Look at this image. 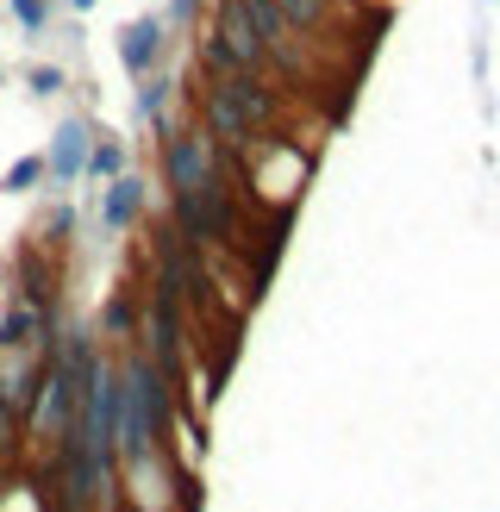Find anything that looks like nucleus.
<instances>
[{
	"mask_svg": "<svg viewBox=\"0 0 500 512\" xmlns=\"http://www.w3.org/2000/svg\"><path fill=\"white\" fill-rule=\"evenodd\" d=\"M282 88L263 82V69H232V75H207L200 88V125L213 132L219 150H244L250 138H263L282 125Z\"/></svg>",
	"mask_w": 500,
	"mask_h": 512,
	"instance_id": "1",
	"label": "nucleus"
},
{
	"mask_svg": "<svg viewBox=\"0 0 500 512\" xmlns=\"http://www.w3.org/2000/svg\"><path fill=\"white\" fill-rule=\"evenodd\" d=\"M169 32L175 25L163 19V13H138V19H125L119 25V38H113V50H119V69L132 75H150V69H163L169 63Z\"/></svg>",
	"mask_w": 500,
	"mask_h": 512,
	"instance_id": "2",
	"label": "nucleus"
},
{
	"mask_svg": "<svg viewBox=\"0 0 500 512\" xmlns=\"http://www.w3.org/2000/svg\"><path fill=\"white\" fill-rule=\"evenodd\" d=\"M88 150H94V125L69 113V119L57 125V138H50V150H44V163H50V188H75V182H88Z\"/></svg>",
	"mask_w": 500,
	"mask_h": 512,
	"instance_id": "3",
	"label": "nucleus"
},
{
	"mask_svg": "<svg viewBox=\"0 0 500 512\" xmlns=\"http://www.w3.org/2000/svg\"><path fill=\"white\" fill-rule=\"evenodd\" d=\"M144 200H150V194H144V175H132V169L113 175V182L100 188V232H107V238H125V232L144 219Z\"/></svg>",
	"mask_w": 500,
	"mask_h": 512,
	"instance_id": "4",
	"label": "nucleus"
},
{
	"mask_svg": "<svg viewBox=\"0 0 500 512\" xmlns=\"http://www.w3.org/2000/svg\"><path fill=\"white\" fill-rule=\"evenodd\" d=\"M175 88L163 69H150V75H138V125H169V107H175Z\"/></svg>",
	"mask_w": 500,
	"mask_h": 512,
	"instance_id": "5",
	"label": "nucleus"
},
{
	"mask_svg": "<svg viewBox=\"0 0 500 512\" xmlns=\"http://www.w3.org/2000/svg\"><path fill=\"white\" fill-rule=\"evenodd\" d=\"M132 169V150H125V138H100L94 132V150H88V182H113V175Z\"/></svg>",
	"mask_w": 500,
	"mask_h": 512,
	"instance_id": "6",
	"label": "nucleus"
},
{
	"mask_svg": "<svg viewBox=\"0 0 500 512\" xmlns=\"http://www.w3.org/2000/svg\"><path fill=\"white\" fill-rule=\"evenodd\" d=\"M0 188H7V194H38V188H50V163H44V150H38V157H19V163H7V175H0Z\"/></svg>",
	"mask_w": 500,
	"mask_h": 512,
	"instance_id": "7",
	"label": "nucleus"
},
{
	"mask_svg": "<svg viewBox=\"0 0 500 512\" xmlns=\"http://www.w3.org/2000/svg\"><path fill=\"white\" fill-rule=\"evenodd\" d=\"M57 7H63V0H7V13L19 19L25 38H44V32H50V13H57Z\"/></svg>",
	"mask_w": 500,
	"mask_h": 512,
	"instance_id": "8",
	"label": "nucleus"
},
{
	"mask_svg": "<svg viewBox=\"0 0 500 512\" xmlns=\"http://www.w3.org/2000/svg\"><path fill=\"white\" fill-rule=\"evenodd\" d=\"M63 88H69L63 63H32V69H25V94H32V100H50V94H63Z\"/></svg>",
	"mask_w": 500,
	"mask_h": 512,
	"instance_id": "9",
	"label": "nucleus"
},
{
	"mask_svg": "<svg viewBox=\"0 0 500 512\" xmlns=\"http://www.w3.org/2000/svg\"><path fill=\"white\" fill-rule=\"evenodd\" d=\"M207 7H213V0H169V25H200V19H207Z\"/></svg>",
	"mask_w": 500,
	"mask_h": 512,
	"instance_id": "10",
	"label": "nucleus"
},
{
	"mask_svg": "<svg viewBox=\"0 0 500 512\" xmlns=\"http://www.w3.org/2000/svg\"><path fill=\"white\" fill-rule=\"evenodd\" d=\"M63 7H69V13H94V7H100V0H63Z\"/></svg>",
	"mask_w": 500,
	"mask_h": 512,
	"instance_id": "11",
	"label": "nucleus"
}]
</instances>
